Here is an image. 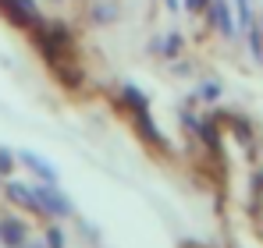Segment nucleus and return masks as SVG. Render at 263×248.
Wrapping results in <instances>:
<instances>
[{
    "label": "nucleus",
    "mask_w": 263,
    "mask_h": 248,
    "mask_svg": "<svg viewBox=\"0 0 263 248\" xmlns=\"http://www.w3.org/2000/svg\"><path fill=\"white\" fill-rule=\"evenodd\" d=\"M32 195H36V206H40V213H46V216H68L71 213V202L46 181V184H36L32 188Z\"/></svg>",
    "instance_id": "f257e3e1"
},
{
    "label": "nucleus",
    "mask_w": 263,
    "mask_h": 248,
    "mask_svg": "<svg viewBox=\"0 0 263 248\" xmlns=\"http://www.w3.org/2000/svg\"><path fill=\"white\" fill-rule=\"evenodd\" d=\"M0 238H4L11 248H18L22 241H25V227H22L18 220H0Z\"/></svg>",
    "instance_id": "f03ea898"
},
{
    "label": "nucleus",
    "mask_w": 263,
    "mask_h": 248,
    "mask_svg": "<svg viewBox=\"0 0 263 248\" xmlns=\"http://www.w3.org/2000/svg\"><path fill=\"white\" fill-rule=\"evenodd\" d=\"M22 156H25V163L32 167L36 174H43V177H46V181H50V184L57 181V170H53V167H50V163H43V160H40L36 153H22Z\"/></svg>",
    "instance_id": "7ed1b4c3"
},
{
    "label": "nucleus",
    "mask_w": 263,
    "mask_h": 248,
    "mask_svg": "<svg viewBox=\"0 0 263 248\" xmlns=\"http://www.w3.org/2000/svg\"><path fill=\"white\" fill-rule=\"evenodd\" d=\"M189 4H192V7H199V4H203V0H189Z\"/></svg>",
    "instance_id": "423d86ee"
},
{
    "label": "nucleus",
    "mask_w": 263,
    "mask_h": 248,
    "mask_svg": "<svg viewBox=\"0 0 263 248\" xmlns=\"http://www.w3.org/2000/svg\"><path fill=\"white\" fill-rule=\"evenodd\" d=\"M64 241H61V231H50V248H61Z\"/></svg>",
    "instance_id": "39448f33"
},
{
    "label": "nucleus",
    "mask_w": 263,
    "mask_h": 248,
    "mask_svg": "<svg viewBox=\"0 0 263 248\" xmlns=\"http://www.w3.org/2000/svg\"><path fill=\"white\" fill-rule=\"evenodd\" d=\"M7 170H11V153L0 149V174H7Z\"/></svg>",
    "instance_id": "20e7f679"
}]
</instances>
